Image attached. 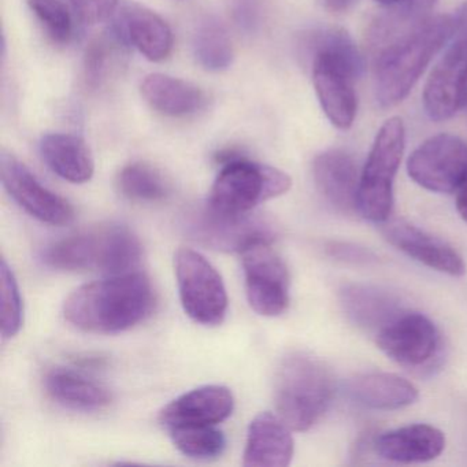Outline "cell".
Listing matches in <instances>:
<instances>
[{
	"label": "cell",
	"instance_id": "cell-1",
	"mask_svg": "<svg viewBox=\"0 0 467 467\" xmlns=\"http://www.w3.org/2000/svg\"><path fill=\"white\" fill-rule=\"evenodd\" d=\"M155 305L154 288L143 273H122L81 285L64 305L65 319L89 333H119L140 324Z\"/></svg>",
	"mask_w": 467,
	"mask_h": 467
},
{
	"label": "cell",
	"instance_id": "cell-2",
	"mask_svg": "<svg viewBox=\"0 0 467 467\" xmlns=\"http://www.w3.org/2000/svg\"><path fill=\"white\" fill-rule=\"evenodd\" d=\"M453 18L434 16L404 28L379 47L374 62V95L382 109L409 97L431 59L450 42Z\"/></svg>",
	"mask_w": 467,
	"mask_h": 467
},
{
	"label": "cell",
	"instance_id": "cell-3",
	"mask_svg": "<svg viewBox=\"0 0 467 467\" xmlns=\"http://www.w3.org/2000/svg\"><path fill=\"white\" fill-rule=\"evenodd\" d=\"M311 75L319 105L337 130L352 127L357 116L355 80L362 70V57L347 32L324 29L307 39Z\"/></svg>",
	"mask_w": 467,
	"mask_h": 467
},
{
	"label": "cell",
	"instance_id": "cell-4",
	"mask_svg": "<svg viewBox=\"0 0 467 467\" xmlns=\"http://www.w3.org/2000/svg\"><path fill=\"white\" fill-rule=\"evenodd\" d=\"M143 254L139 237L128 226L105 223L51 243L43 250L46 266L61 272L122 275L138 266Z\"/></svg>",
	"mask_w": 467,
	"mask_h": 467
},
{
	"label": "cell",
	"instance_id": "cell-5",
	"mask_svg": "<svg viewBox=\"0 0 467 467\" xmlns=\"http://www.w3.org/2000/svg\"><path fill=\"white\" fill-rule=\"evenodd\" d=\"M335 392L330 368L305 352L286 355L275 371V409L292 431L313 428L329 409Z\"/></svg>",
	"mask_w": 467,
	"mask_h": 467
},
{
	"label": "cell",
	"instance_id": "cell-6",
	"mask_svg": "<svg viewBox=\"0 0 467 467\" xmlns=\"http://www.w3.org/2000/svg\"><path fill=\"white\" fill-rule=\"evenodd\" d=\"M406 147V128L399 117L379 128L360 171L358 213L371 223H384L393 210V182Z\"/></svg>",
	"mask_w": 467,
	"mask_h": 467
},
{
	"label": "cell",
	"instance_id": "cell-7",
	"mask_svg": "<svg viewBox=\"0 0 467 467\" xmlns=\"http://www.w3.org/2000/svg\"><path fill=\"white\" fill-rule=\"evenodd\" d=\"M291 187V177L285 171L236 157L221 169L207 204L218 212L244 214L262 202L284 195Z\"/></svg>",
	"mask_w": 467,
	"mask_h": 467
},
{
	"label": "cell",
	"instance_id": "cell-8",
	"mask_svg": "<svg viewBox=\"0 0 467 467\" xmlns=\"http://www.w3.org/2000/svg\"><path fill=\"white\" fill-rule=\"evenodd\" d=\"M448 43L423 89V108L433 121L452 119L467 108V0L453 18Z\"/></svg>",
	"mask_w": 467,
	"mask_h": 467
},
{
	"label": "cell",
	"instance_id": "cell-9",
	"mask_svg": "<svg viewBox=\"0 0 467 467\" xmlns=\"http://www.w3.org/2000/svg\"><path fill=\"white\" fill-rule=\"evenodd\" d=\"M182 308L191 319L215 327L225 319L228 294L223 277L198 251L182 248L174 255Z\"/></svg>",
	"mask_w": 467,
	"mask_h": 467
},
{
	"label": "cell",
	"instance_id": "cell-10",
	"mask_svg": "<svg viewBox=\"0 0 467 467\" xmlns=\"http://www.w3.org/2000/svg\"><path fill=\"white\" fill-rule=\"evenodd\" d=\"M185 231L206 247L236 253H242L254 243H273L277 234L275 225L262 215L218 212L207 203L188 213Z\"/></svg>",
	"mask_w": 467,
	"mask_h": 467
},
{
	"label": "cell",
	"instance_id": "cell-11",
	"mask_svg": "<svg viewBox=\"0 0 467 467\" xmlns=\"http://www.w3.org/2000/svg\"><path fill=\"white\" fill-rule=\"evenodd\" d=\"M407 171L425 190L456 193L467 182V141L450 133L433 136L410 155Z\"/></svg>",
	"mask_w": 467,
	"mask_h": 467
},
{
	"label": "cell",
	"instance_id": "cell-12",
	"mask_svg": "<svg viewBox=\"0 0 467 467\" xmlns=\"http://www.w3.org/2000/svg\"><path fill=\"white\" fill-rule=\"evenodd\" d=\"M245 295L259 316H281L289 306V273L272 243L258 242L242 253Z\"/></svg>",
	"mask_w": 467,
	"mask_h": 467
},
{
	"label": "cell",
	"instance_id": "cell-13",
	"mask_svg": "<svg viewBox=\"0 0 467 467\" xmlns=\"http://www.w3.org/2000/svg\"><path fill=\"white\" fill-rule=\"evenodd\" d=\"M2 184L28 214L45 223L64 226L72 223L75 210L67 199L53 192L15 155H0Z\"/></svg>",
	"mask_w": 467,
	"mask_h": 467
},
{
	"label": "cell",
	"instance_id": "cell-14",
	"mask_svg": "<svg viewBox=\"0 0 467 467\" xmlns=\"http://www.w3.org/2000/svg\"><path fill=\"white\" fill-rule=\"evenodd\" d=\"M377 346L398 365L418 368L439 354L441 336L423 314L403 313L377 335Z\"/></svg>",
	"mask_w": 467,
	"mask_h": 467
},
{
	"label": "cell",
	"instance_id": "cell-15",
	"mask_svg": "<svg viewBox=\"0 0 467 467\" xmlns=\"http://www.w3.org/2000/svg\"><path fill=\"white\" fill-rule=\"evenodd\" d=\"M382 234L393 247L431 269L453 277H461L466 273L463 258L450 244L407 221H385Z\"/></svg>",
	"mask_w": 467,
	"mask_h": 467
},
{
	"label": "cell",
	"instance_id": "cell-16",
	"mask_svg": "<svg viewBox=\"0 0 467 467\" xmlns=\"http://www.w3.org/2000/svg\"><path fill=\"white\" fill-rule=\"evenodd\" d=\"M313 176L319 193L330 206L344 214L358 212L360 173L357 161L349 152L332 149L317 155Z\"/></svg>",
	"mask_w": 467,
	"mask_h": 467
},
{
	"label": "cell",
	"instance_id": "cell-17",
	"mask_svg": "<svg viewBox=\"0 0 467 467\" xmlns=\"http://www.w3.org/2000/svg\"><path fill=\"white\" fill-rule=\"evenodd\" d=\"M234 399L223 385L196 388L163 407L160 420L166 428L188 425H217L231 417Z\"/></svg>",
	"mask_w": 467,
	"mask_h": 467
},
{
	"label": "cell",
	"instance_id": "cell-18",
	"mask_svg": "<svg viewBox=\"0 0 467 467\" xmlns=\"http://www.w3.org/2000/svg\"><path fill=\"white\" fill-rule=\"evenodd\" d=\"M291 431L278 414L261 412L256 415L248 426L243 466H288L295 451Z\"/></svg>",
	"mask_w": 467,
	"mask_h": 467
},
{
	"label": "cell",
	"instance_id": "cell-19",
	"mask_svg": "<svg viewBox=\"0 0 467 467\" xmlns=\"http://www.w3.org/2000/svg\"><path fill=\"white\" fill-rule=\"evenodd\" d=\"M340 305L352 324L377 335L404 313L400 300L395 295L370 284L354 283L341 286Z\"/></svg>",
	"mask_w": 467,
	"mask_h": 467
},
{
	"label": "cell",
	"instance_id": "cell-20",
	"mask_svg": "<svg viewBox=\"0 0 467 467\" xmlns=\"http://www.w3.org/2000/svg\"><path fill=\"white\" fill-rule=\"evenodd\" d=\"M116 26L128 45L138 48L149 61H165L173 50L174 37L171 26L161 16L141 5L122 6Z\"/></svg>",
	"mask_w": 467,
	"mask_h": 467
},
{
	"label": "cell",
	"instance_id": "cell-21",
	"mask_svg": "<svg viewBox=\"0 0 467 467\" xmlns=\"http://www.w3.org/2000/svg\"><path fill=\"white\" fill-rule=\"evenodd\" d=\"M444 448V433L426 423L393 429L374 440L377 455L395 463H425L441 455Z\"/></svg>",
	"mask_w": 467,
	"mask_h": 467
},
{
	"label": "cell",
	"instance_id": "cell-22",
	"mask_svg": "<svg viewBox=\"0 0 467 467\" xmlns=\"http://www.w3.org/2000/svg\"><path fill=\"white\" fill-rule=\"evenodd\" d=\"M347 388L352 400L360 406L384 411L411 406L420 398L412 382L393 373L358 374Z\"/></svg>",
	"mask_w": 467,
	"mask_h": 467
},
{
	"label": "cell",
	"instance_id": "cell-23",
	"mask_svg": "<svg viewBox=\"0 0 467 467\" xmlns=\"http://www.w3.org/2000/svg\"><path fill=\"white\" fill-rule=\"evenodd\" d=\"M40 154L54 173L73 184H84L94 176V157L80 136L48 133L40 141Z\"/></svg>",
	"mask_w": 467,
	"mask_h": 467
},
{
	"label": "cell",
	"instance_id": "cell-24",
	"mask_svg": "<svg viewBox=\"0 0 467 467\" xmlns=\"http://www.w3.org/2000/svg\"><path fill=\"white\" fill-rule=\"evenodd\" d=\"M45 382L48 395L67 409L98 411L111 403L108 388L75 368H53Z\"/></svg>",
	"mask_w": 467,
	"mask_h": 467
},
{
	"label": "cell",
	"instance_id": "cell-25",
	"mask_svg": "<svg viewBox=\"0 0 467 467\" xmlns=\"http://www.w3.org/2000/svg\"><path fill=\"white\" fill-rule=\"evenodd\" d=\"M140 89L144 100L163 116H190L204 105L203 92L198 87L162 73L147 76Z\"/></svg>",
	"mask_w": 467,
	"mask_h": 467
},
{
	"label": "cell",
	"instance_id": "cell-26",
	"mask_svg": "<svg viewBox=\"0 0 467 467\" xmlns=\"http://www.w3.org/2000/svg\"><path fill=\"white\" fill-rule=\"evenodd\" d=\"M127 46V40L116 26L89 43L84 56V78L89 88H100L119 73Z\"/></svg>",
	"mask_w": 467,
	"mask_h": 467
},
{
	"label": "cell",
	"instance_id": "cell-27",
	"mask_svg": "<svg viewBox=\"0 0 467 467\" xmlns=\"http://www.w3.org/2000/svg\"><path fill=\"white\" fill-rule=\"evenodd\" d=\"M192 47L196 61L209 72H223L234 62L231 37L225 26L215 18H206L199 24Z\"/></svg>",
	"mask_w": 467,
	"mask_h": 467
},
{
	"label": "cell",
	"instance_id": "cell-28",
	"mask_svg": "<svg viewBox=\"0 0 467 467\" xmlns=\"http://www.w3.org/2000/svg\"><path fill=\"white\" fill-rule=\"evenodd\" d=\"M119 188L125 198L149 203L163 201L171 191L162 173L144 162L125 166L119 176Z\"/></svg>",
	"mask_w": 467,
	"mask_h": 467
},
{
	"label": "cell",
	"instance_id": "cell-29",
	"mask_svg": "<svg viewBox=\"0 0 467 467\" xmlns=\"http://www.w3.org/2000/svg\"><path fill=\"white\" fill-rule=\"evenodd\" d=\"M171 441L188 458L209 461L223 455L226 439L215 425L176 426L169 429Z\"/></svg>",
	"mask_w": 467,
	"mask_h": 467
},
{
	"label": "cell",
	"instance_id": "cell-30",
	"mask_svg": "<svg viewBox=\"0 0 467 467\" xmlns=\"http://www.w3.org/2000/svg\"><path fill=\"white\" fill-rule=\"evenodd\" d=\"M29 9L54 43L67 45L73 36V20L64 0H26Z\"/></svg>",
	"mask_w": 467,
	"mask_h": 467
},
{
	"label": "cell",
	"instance_id": "cell-31",
	"mask_svg": "<svg viewBox=\"0 0 467 467\" xmlns=\"http://www.w3.org/2000/svg\"><path fill=\"white\" fill-rule=\"evenodd\" d=\"M0 278H2V335L5 338H12L18 335L23 327L24 303L15 273L5 258L0 265Z\"/></svg>",
	"mask_w": 467,
	"mask_h": 467
},
{
	"label": "cell",
	"instance_id": "cell-32",
	"mask_svg": "<svg viewBox=\"0 0 467 467\" xmlns=\"http://www.w3.org/2000/svg\"><path fill=\"white\" fill-rule=\"evenodd\" d=\"M70 4L84 23L102 24L113 17L119 0H70Z\"/></svg>",
	"mask_w": 467,
	"mask_h": 467
},
{
	"label": "cell",
	"instance_id": "cell-33",
	"mask_svg": "<svg viewBox=\"0 0 467 467\" xmlns=\"http://www.w3.org/2000/svg\"><path fill=\"white\" fill-rule=\"evenodd\" d=\"M327 255L336 261L352 265H370L377 262V255L373 251L352 243L330 242L327 245Z\"/></svg>",
	"mask_w": 467,
	"mask_h": 467
},
{
	"label": "cell",
	"instance_id": "cell-34",
	"mask_svg": "<svg viewBox=\"0 0 467 467\" xmlns=\"http://www.w3.org/2000/svg\"><path fill=\"white\" fill-rule=\"evenodd\" d=\"M376 2L392 12L404 13V15L425 12L436 4V0H376Z\"/></svg>",
	"mask_w": 467,
	"mask_h": 467
},
{
	"label": "cell",
	"instance_id": "cell-35",
	"mask_svg": "<svg viewBox=\"0 0 467 467\" xmlns=\"http://www.w3.org/2000/svg\"><path fill=\"white\" fill-rule=\"evenodd\" d=\"M456 196V210H458L459 215H461L462 220L466 221L467 223V182L458 190V192L455 193Z\"/></svg>",
	"mask_w": 467,
	"mask_h": 467
},
{
	"label": "cell",
	"instance_id": "cell-36",
	"mask_svg": "<svg viewBox=\"0 0 467 467\" xmlns=\"http://www.w3.org/2000/svg\"><path fill=\"white\" fill-rule=\"evenodd\" d=\"M325 9L332 13H343L348 10L354 0H321Z\"/></svg>",
	"mask_w": 467,
	"mask_h": 467
},
{
	"label": "cell",
	"instance_id": "cell-37",
	"mask_svg": "<svg viewBox=\"0 0 467 467\" xmlns=\"http://www.w3.org/2000/svg\"><path fill=\"white\" fill-rule=\"evenodd\" d=\"M467 109V108H466Z\"/></svg>",
	"mask_w": 467,
	"mask_h": 467
}]
</instances>
